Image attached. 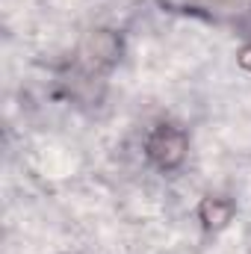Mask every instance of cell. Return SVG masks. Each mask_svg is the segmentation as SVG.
Instances as JSON below:
<instances>
[{"label":"cell","instance_id":"obj_1","mask_svg":"<svg viewBox=\"0 0 251 254\" xmlns=\"http://www.w3.org/2000/svg\"><path fill=\"white\" fill-rule=\"evenodd\" d=\"M145 151L160 172H172L187 157V133L175 125H157L145 142Z\"/></svg>","mask_w":251,"mask_h":254},{"label":"cell","instance_id":"obj_2","mask_svg":"<svg viewBox=\"0 0 251 254\" xmlns=\"http://www.w3.org/2000/svg\"><path fill=\"white\" fill-rule=\"evenodd\" d=\"M119 51H122V42L116 33L110 30H95L89 33V39L83 42V63L89 68H107L119 60Z\"/></svg>","mask_w":251,"mask_h":254},{"label":"cell","instance_id":"obj_3","mask_svg":"<svg viewBox=\"0 0 251 254\" xmlns=\"http://www.w3.org/2000/svg\"><path fill=\"white\" fill-rule=\"evenodd\" d=\"M198 216H201V222H204L207 231H219V228H225V225L231 222L234 204H231L228 198H213V195H207V198L201 201V207H198Z\"/></svg>","mask_w":251,"mask_h":254},{"label":"cell","instance_id":"obj_4","mask_svg":"<svg viewBox=\"0 0 251 254\" xmlns=\"http://www.w3.org/2000/svg\"><path fill=\"white\" fill-rule=\"evenodd\" d=\"M240 65H243L246 71H251V45H246V48L240 51Z\"/></svg>","mask_w":251,"mask_h":254}]
</instances>
